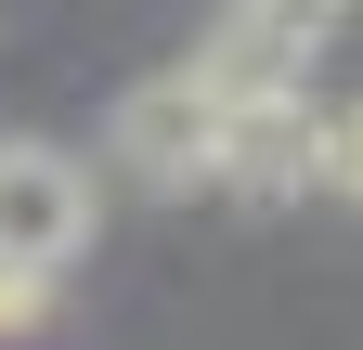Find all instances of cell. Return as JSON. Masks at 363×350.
<instances>
[{
	"mask_svg": "<svg viewBox=\"0 0 363 350\" xmlns=\"http://www.w3.org/2000/svg\"><path fill=\"white\" fill-rule=\"evenodd\" d=\"M220 117H234V91L182 52L156 78H130L117 117H104V156H117V182H156V195H208L220 182Z\"/></svg>",
	"mask_w": 363,
	"mask_h": 350,
	"instance_id": "obj_1",
	"label": "cell"
},
{
	"mask_svg": "<svg viewBox=\"0 0 363 350\" xmlns=\"http://www.w3.org/2000/svg\"><path fill=\"white\" fill-rule=\"evenodd\" d=\"M91 234H104V182H91V156L39 143V130H0V259L65 273V259H91Z\"/></svg>",
	"mask_w": 363,
	"mask_h": 350,
	"instance_id": "obj_2",
	"label": "cell"
},
{
	"mask_svg": "<svg viewBox=\"0 0 363 350\" xmlns=\"http://www.w3.org/2000/svg\"><path fill=\"white\" fill-rule=\"evenodd\" d=\"M311 169H325V91H311V78L234 91V117H220V182H208V195L286 208V195H311Z\"/></svg>",
	"mask_w": 363,
	"mask_h": 350,
	"instance_id": "obj_3",
	"label": "cell"
},
{
	"mask_svg": "<svg viewBox=\"0 0 363 350\" xmlns=\"http://www.w3.org/2000/svg\"><path fill=\"white\" fill-rule=\"evenodd\" d=\"M350 26V0H220V26H208V78L220 91H272V78H311V52Z\"/></svg>",
	"mask_w": 363,
	"mask_h": 350,
	"instance_id": "obj_4",
	"label": "cell"
},
{
	"mask_svg": "<svg viewBox=\"0 0 363 350\" xmlns=\"http://www.w3.org/2000/svg\"><path fill=\"white\" fill-rule=\"evenodd\" d=\"M311 195L363 208V91H325V169H311Z\"/></svg>",
	"mask_w": 363,
	"mask_h": 350,
	"instance_id": "obj_5",
	"label": "cell"
},
{
	"mask_svg": "<svg viewBox=\"0 0 363 350\" xmlns=\"http://www.w3.org/2000/svg\"><path fill=\"white\" fill-rule=\"evenodd\" d=\"M52 298H65V273H26V259H0V337H39V324H52Z\"/></svg>",
	"mask_w": 363,
	"mask_h": 350,
	"instance_id": "obj_6",
	"label": "cell"
}]
</instances>
